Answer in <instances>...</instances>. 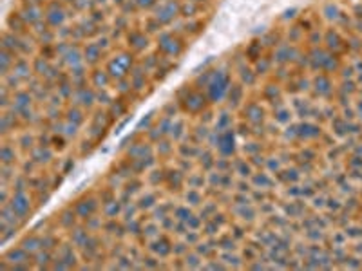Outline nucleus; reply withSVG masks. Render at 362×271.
I'll return each instance as SVG.
<instances>
[{
  "label": "nucleus",
  "mask_w": 362,
  "mask_h": 271,
  "mask_svg": "<svg viewBox=\"0 0 362 271\" xmlns=\"http://www.w3.org/2000/svg\"><path fill=\"white\" fill-rule=\"evenodd\" d=\"M13 212H15L16 215H20V217H24V215L29 212L27 197L22 192H18L16 193V197H13Z\"/></svg>",
  "instance_id": "obj_1"
}]
</instances>
